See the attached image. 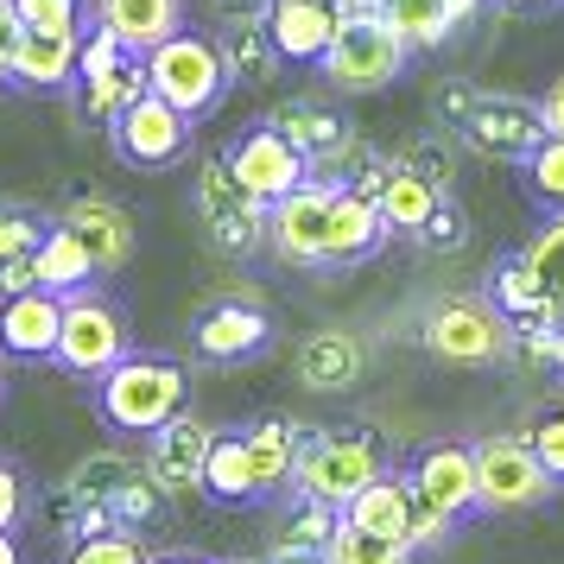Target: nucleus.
I'll list each match as a JSON object with an SVG mask.
<instances>
[{
    "label": "nucleus",
    "instance_id": "obj_30",
    "mask_svg": "<svg viewBox=\"0 0 564 564\" xmlns=\"http://www.w3.org/2000/svg\"><path fill=\"white\" fill-rule=\"evenodd\" d=\"M216 45H223V57H229L235 83H267L285 64V57L273 52V39H267V13H235L229 32H223Z\"/></svg>",
    "mask_w": 564,
    "mask_h": 564
},
{
    "label": "nucleus",
    "instance_id": "obj_42",
    "mask_svg": "<svg viewBox=\"0 0 564 564\" xmlns=\"http://www.w3.org/2000/svg\"><path fill=\"white\" fill-rule=\"evenodd\" d=\"M26 513H32V476L0 451V533H20Z\"/></svg>",
    "mask_w": 564,
    "mask_h": 564
},
{
    "label": "nucleus",
    "instance_id": "obj_51",
    "mask_svg": "<svg viewBox=\"0 0 564 564\" xmlns=\"http://www.w3.org/2000/svg\"><path fill=\"white\" fill-rule=\"evenodd\" d=\"M501 7H508V13H552L558 0H501Z\"/></svg>",
    "mask_w": 564,
    "mask_h": 564
},
{
    "label": "nucleus",
    "instance_id": "obj_47",
    "mask_svg": "<svg viewBox=\"0 0 564 564\" xmlns=\"http://www.w3.org/2000/svg\"><path fill=\"white\" fill-rule=\"evenodd\" d=\"M539 115H545V133H558V140H564V77L545 83V96H539Z\"/></svg>",
    "mask_w": 564,
    "mask_h": 564
},
{
    "label": "nucleus",
    "instance_id": "obj_13",
    "mask_svg": "<svg viewBox=\"0 0 564 564\" xmlns=\"http://www.w3.org/2000/svg\"><path fill=\"white\" fill-rule=\"evenodd\" d=\"M223 159H229L235 178L248 184V191H254L267 209L280 204V197H292L305 178H317V172H311V159L299 153V147H292V140L273 128V121H254L248 133H235Z\"/></svg>",
    "mask_w": 564,
    "mask_h": 564
},
{
    "label": "nucleus",
    "instance_id": "obj_17",
    "mask_svg": "<svg viewBox=\"0 0 564 564\" xmlns=\"http://www.w3.org/2000/svg\"><path fill=\"white\" fill-rule=\"evenodd\" d=\"M191 349L216 368H235V361H254L273 349V317L260 305H209L197 324H191Z\"/></svg>",
    "mask_w": 564,
    "mask_h": 564
},
{
    "label": "nucleus",
    "instance_id": "obj_20",
    "mask_svg": "<svg viewBox=\"0 0 564 564\" xmlns=\"http://www.w3.org/2000/svg\"><path fill=\"white\" fill-rule=\"evenodd\" d=\"M273 128H280L285 140L311 159V172H317V178H324L330 165H343V159H356V133H349V121H343L336 108L285 102V108H273Z\"/></svg>",
    "mask_w": 564,
    "mask_h": 564
},
{
    "label": "nucleus",
    "instance_id": "obj_44",
    "mask_svg": "<svg viewBox=\"0 0 564 564\" xmlns=\"http://www.w3.org/2000/svg\"><path fill=\"white\" fill-rule=\"evenodd\" d=\"M419 241H425V248H463V241H469V223L457 216V204H451V197L432 209V223L419 229Z\"/></svg>",
    "mask_w": 564,
    "mask_h": 564
},
{
    "label": "nucleus",
    "instance_id": "obj_15",
    "mask_svg": "<svg viewBox=\"0 0 564 564\" xmlns=\"http://www.w3.org/2000/svg\"><path fill=\"white\" fill-rule=\"evenodd\" d=\"M412 488L432 501L451 527L469 520V513L482 508V482H476V444H425L419 457H412Z\"/></svg>",
    "mask_w": 564,
    "mask_h": 564
},
{
    "label": "nucleus",
    "instance_id": "obj_2",
    "mask_svg": "<svg viewBox=\"0 0 564 564\" xmlns=\"http://www.w3.org/2000/svg\"><path fill=\"white\" fill-rule=\"evenodd\" d=\"M147 83H153V96H165L172 108H184L191 121H209V115L223 108V96H229L235 77H229L223 45L184 26V32H172L165 45L147 52Z\"/></svg>",
    "mask_w": 564,
    "mask_h": 564
},
{
    "label": "nucleus",
    "instance_id": "obj_54",
    "mask_svg": "<svg viewBox=\"0 0 564 564\" xmlns=\"http://www.w3.org/2000/svg\"><path fill=\"white\" fill-rule=\"evenodd\" d=\"M223 7H229V13H260L267 0H223Z\"/></svg>",
    "mask_w": 564,
    "mask_h": 564
},
{
    "label": "nucleus",
    "instance_id": "obj_36",
    "mask_svg": "<svg viewBox=\"0 0 564 564\" xmlns=\"http://www.w3.org/2000/svg\"><path fill=\"white\" fill-rule=\"evenodd\" d=\"M336 527H343V513L324 508V501H311V495H299L292 501V513L280 520V545H305V552H330Z\"/></svg>",
    "mask_w": 564,
    "mask_h": 564
},
{
    "label": "nucleus",
    "instance_id": "obj_45",
    "mask_svg": "<svg viewBox=\"0 0 564 564\" xmlns=\"http://www.w3.org/2000/svg\"><path fill=\"white\" fill-rule=\"evenodd\" d=\"M20 45H26V20H20V7H13V0H0V83H13Z\"/></svg>",
    "mask_w": 564,
    "mask_h": 564
},
{
    "label": "nucleus",
    "instance_id": "obj_14",
    "mask_svg": "<svg viewBox=\"0 0 564 564\" xmlns=\"http://www.w3.org/2000/svg\"><path fill=\"white\" fill-rule=\"evenodd\" d=\"M216 425L197 419V412H178L172 425H159L147 437V469L153 482L165 488V501H184V495H204V469H209V451H216Z\"/></svg>",
    "mask_w": 564,
    "mask_h": 564
},
{
    "label": "nucleus",
    "instance_id": "obj_43",
    "mask_svg": "<svg viewBox=\"0 0 564 564\" xmlns=\"http://www.w3.org/2000/svg\"><path fill=\"white\" fill-rule=\"evenodd\" d=\"M527 444H533V457L545 463V476H552V482L564 488V406L545 412L533 432H527Z\"/></svg>",
    "mask_w": 564,
    "mask_h": 564
},
{
    "label": "nucleus",
    "instance_id": "obj_38",
    "mask_svg": "<svg viewBox=\"0 0 564 564\" xmlns=\"http://www.w3.org/2000/svg\"><path fill=\"white\" fill-rule=\"evenodd\" d=\"M26 32H89V0H13Z\"/></svg>",
    "mask_w": 564,
    "mask_h": 564
},
{
    "label": "nucleus",
    "instance_id": "obj_28",
    "mask_svg": "<svg viewBox=\"0 0 564 564\" xmlns=\"http://www.w3.org/2000/svg\"><path fill=\"white\" fill-rule=\"evenodd\" d=\"M375 204H381L387 229H393V235H412V241H419V229L432 223V209L444 204V191H437L425 172H412V165H393V172H387V184L375 191Z\"/></svg>",
    "mask_w": 564,
    "mask_h": 564
},
{
    "label": "nucleus",
    "instance_id": "obj_39",
    "mask_svg": "<svg viewBox=\"0 0 564 564\" xmlns=\"http://www.w3.org/2000/svg\"><path fill=\"white\" fill-rule=\"evenodd\" d=\"M64 564H153V552L140 545V533H102V539H83V545H70L64 552Z\"/></svg>",
    "mask_w": 564,
    "mask_h": 564
},
{
    "label": "nucleus",
    "instance_id": "obj_8",
    "mask_svg": "<svg viewBox=\"0 0 564 564\" xmlns=\"http://www.w3.org/2000/svg\"><path fill=\"white\" fill-rule=\"evenodd\" d=\"M57 495H70V501H96V508H115L121 513V527H147L159 508H165V488L153 482V469L147 457H121V451H96V457H83Z\"/></svg>",
    "mask_w": 564,
    "mask_h": 564
},
{
    "label": "nucleus",
    "instance_id": "obj_23",
    "mask_svg": "<svg viewBox=\"0 0 564 564\" xmlns=\"http://www.w3.org/2000/svg\"><path fill=\"white\" fill-rule=\"evenodd\" d=\"M248 457H254V482H260V501H273V495H285L292 488V476H299V457H305L311 432H299L292 419H254L248 425Z\"/></svg>",
    "mask_w": 564,
    "mask_h": 564
},
{
    "label": "nucleus",
    "instance_id": "obj_46",
    "mask_svg": "<svg viewBox=\"0 0 564 564\" xmlns=\"http://www.w3.org/2000/svg\"><path fill=\"white\" fill-rule=\"evenodd\" d=\"M32 285H39V248L0 267V299H20V292H32Z\"/></svg>",
    "mask_w": 564,
    "mask_h": 564
},
{
    "label": "nucleus",
    "instance_id": "obj_53",
    "mask_svg": "<svg viewBox=\"0 0 564 564\" xmlns=\"http://www.w3.org/2000/svg\"><path fill=\"white\" fill-rule=\"evenodd\" d=\"M153 564H216V558H204V552H165V558H153Z\"/></svg>",
    "mask_w": 564,
    "mask_h": 564
},
{
    "label": "nucleus",
    "instance_id": "obj_25",
    "mask_svg": "<svg viewBox=\"0 0 564 564\" xmlns=\"http://www.w3.org/2000/svg\"><path fill=\"white\" fill-rule=\"evenodd\" d=\"M96 20H102L128 52H153L172 32H184V0H96Z\"/></svg>",
    "mask_w": 564,
    "mask_h": 564
},
{
    "label": "nucleus",
    "instance_id": "obj_11",
    "mask_svg": "<svg viewBox=\"0 0 564 564\" xmlns=\"http://www.w3.org/2000/svg\"><path fill=\"white\" fill-rule=\"evenodd\" d=\"M476 482H482V508L488 513H533L552 501V476H545V463L533 457V444L527 437H482L476 444Z\"/></svg>",
    "mask_w": 564,
    "mask_h": 564
},
{
    "label": "nucleus",
    "instance_id": "obj_52",
    "mask_svg": "<svg viewBox=\"0 0 564 564\" xmlns=\"http://www.w3.org/2000/svg\"><path fill=\"white\" fill-rule=\"evenodd\" d=\"M0 564H26V552H20V539L0 533Z\"/></svg>",
    "mask_w": 564,
    "mask_h": 564
},
{
    "label": "nucleus",
    "instance_id": "obj_19",
    "mask_svg": "<svg viewBox=\"0 0 564 564\" xmlns=\"http://www.w3.org/2000/svg\"><path fill=\"white\" fill-rule=\"evenodd\" d=\"M260 13H267V39L285 64H324V52L336 45V26H343L330 0H267Z\"/></svg>",
    "mask_w": 564,
    "mask_h": 564
},
{
    "label": "nucleus",
    "instance_id": "obj_48",
    "mask_svg": "<svg viewBox=\"0 0 564 564\" xmlns=\"http://www.w3.org/2000/svg\"><path fill=\"white\" fill-rule=\"evenodd\" d=\"M267 564H330V552H305V545H280V539H273Z\"/></svg>",
    "mask_w": 564,
    "mask_h": 564
},
{
    "label": "nucleus",
    "instance_id": "obj_3",
    "mask_svg": "<svg viewBox=\"0 0 564 564\" xmlns=\"http://www.w3.org/2000/svg\"><path fill=\"white\" fill-rule=\"evenodd\" d=\"M406 57H412V45L393 32L387 13H343L336 45L324 52L317 70H324L330 89H343V96H375V89L406 77Z\"/></svg>",
    "mask_w": 564,
    "mask_h": 564
},
{
    "label": "nucleus",
    "instance_id": "obj_34",
    "mask_svg": "<svg viewBox=\"0 0 564 564\" xmlns=\"http://www.w3.org/2000/svg\"><path fill=\"white\" fill-rule=\"evenodd\" d=\"M419 552H412L406 539L393 533H368V527H356V520H343L330 539V564H412Z\"/></svg>",
    "mask_w": 564,
    "mask_h": 564
},
{
    "label": "nucleus",
    "instance_id": "obj_56",
    "mask_svg": "<svg viewBox=\"0 0 564 564\" xmlns=\"http://www.w3.org/2000/svg\"><path fill=\"white\" fill-rule=\"evenodd\" d=\"M0 406H7V356H0Z\"/></svg>",
    "mask_w": 564,
    "mask_h": 564
},
{
    "label": "nucleus",
    "instance_id": "obj_21",
    "mask_svg": "<svg viewBox=\"0 0 564 564\" xmlns=\"http://www.w3.org/2000/svg\"><path fill=\"white\" fill-rule=\"evenodd\" d=\"M387 216L381 204L356 191V184H336V204H330V267H361L387 248Z\"/></svg>",
    "mask_w": 564,
    "mask_h": 564
},
{
    "label": "nucleus",
    "instance_id": "obj_55",
    "mask_svg": "<svg viewBox=\"0 0 564 564\" xmlns=\"http://www.w3.org/2000/svg\"><path fill=\"white\" fill-rule=\"evenodd\" d=\"M552 368L564 375V324H558V356H552Z\"/></svg>",
    "mask_w": 564,
    "mask_h": 564
},
{
    "label": "nucleus",
    "instance_id": "obj_49",
    "mask_svg": "<svg viewBox=\"0 0 564 564\" xmlns=\"http://www.w3.org/2000/svg\"><path fill=\"white\" fill-rule=\"evenodd\" d=\"M488 0H444V13H451V26H469L476 13H482Z\"/></svg>",
    "mask_w": 564,
    "mask_h": 564
},
{
    "label": "nucleus",
    "instance_id": "obj_7",
    "mask_svg": "<svg viewBox=\"0 0 564 564\" xmlns=\"http://www.w3.org/2000/svg\"><path fill=\"white\" fill-rule=\"evenodd\" d=\"M425 349H432V361H451V368H495L513 349V330L488 292H463L425 317Z\"/></svg>",
    "mask_w": 564,
    "mask_h": 564
},
{
    "label": "nucleus",
    "instance_id": "obj_35",
    "mask_svg": "<svg viewBox=\"0 0 564 564\" xmlns=\"http://www.w3.org/2000/svg\"><path fill=\"white\" fill-rule=\"evenodd\" d=\"M45 229H52V209L20 204V197H0V267L32 254V248L45 241Z\"/></svg>",
    "mask_w": 564,
    "mask_h": 564
},
{
    "label": "nucleus",
    "instance_id": "obj_37",
    "mask_svg": "<svg viewBox=\"0 0 564 564\" xmlns=\"http://www.w3.org/2000/svg\"><path fill=\"white\" fill-rule=\"evenodd\" d=\"M520 178H527V197H533V204H545V209H558L564 216V140L558 133L539 140L533 159L520 165Z\"/></svg>",
    "mask_w": 564,
    "mask_h": 564
},
{
    "label": "nucleus",
    "instance_id": "obj_22",
    "mask_svg": "<svg viewBox=\"0 0 564 564\" xmlns=\"http://www.w3.org/2000/svg\"><path fill=\"white\" fill-rule=\"evenodd\" d=\"M77 57H83V32H26L20 64H13V89H26V96H64V89L83 83Z\"/></svg>",
    "mask_w": 564,
    "mask_h": 564
},
{
    "label": "nucleus",
    "instance_id": "obj_33",
    "mask_svg": "<svg viewBox=\"0 0 564 564\" xmlns=\"http://www.w3.org/2000/svg\"><path fill=\"white\" fill-rule=\"evenodd\" d=\"M387 20H393V32L406 39L412 52H437L444 39H451V13H444V0H387L381 7Z\"/></svg>",
    "mask_w": 564,
    "mask_h": 564
},
{
    "label": "nucleus",
    "instance_id": "obj_31",
    "mask_svg": "<svg viewBox=\"0 0 564 564\" xmlns=\"http://www.w3.org/2000/svg\"><path fill=\"white\" fill-rule=\"evenodd\" d=\"M406 508H412V476H381V482H368L356 501L343 508V520H356L368 533L406 539Z\"/></svg>",
    "mask_w": 564,
    "mask_h": 564
},
{
    "label": "nucleus",
    "instance_id": "obj_41",
    "mask_svg": "<svg viewBox=\"0 0 564 564\" xmlns=\"http://www.w3.org/2000/svg\"><path fill=\"white\" fill-rule=\"evenodd\" d=\"M128 57H140V52H128L115 32L102 26V20H89V32H83V57H77V70H83V83H96V77H108V70H121ZM77 83V89H83Z\"/></svg>",
    "mask_w": 564,
    "mask_h": 564
},
{
    "label": "nucleus",
    "instance_id": "obj_9",
    "mask_svg": "<svg viewBox=\"0 0 564 564\" xmlns=\"http://www.w3.org/2000/svg\"><path fill=\"white\" fill-rule=\"evenodd\" d=\"M197 223H204V235L223 254H254V248H267V204L235 178V165L223 153L204 159V172H197Z\"/></svg>",
    "mask_w": 564,
    "mask_h": 564
},
{
    "label": "nucleus",
    "instance_id": "obj_16",
    "mask_svg": "<svg viewBox=\"0 0 564 564\" xmlns=\"http://www.w3.org/2000/svg\"><path fill=\"white\" fill-rule=\"evenodd\" d=\"M57 223L96 254L102 280L108 273H121V267L133 260V241H140V235H133V216H128V204H115V197H102V191H77L70 204L57 209Z\"/></svg>",
    "mask_w": 564,
    "mask_h": 564
},
{
    "label": "nucleus",
    "instance_id": "obj_32",
    "mask_svg": "<svg viewBox=\"0 0 564 564\" xmlns=\"http://www.w3.org/2000/svg\"><path fill=\"white\" fill-rule=\"evenodd\" d=\"M147 89H153V83H147V57H128L121 70H108V77L83 83V108H89V121L115 128V115H121V108H133Z\"/></svg>",
    "mask_w": 564,
    "mask_h": 564
},
{
    "label": "nucleus",
    "instance_id": "obj_27",
    "mask_svg": "<svg viewBox=\"0 0 564 564\" xmlns=\"http://www.w3.org/2000/svg\"><path fill=\"white\" fill-rule=\"evenodd\" d=\"M96 280H102L96 254H89L77 235L57 223V209H52V229H45V241H39V285L57 292V299H70V292H89Z\"/></svg>",
    "mask_w": 564,
    "mask_h": 564
},
{
    "label": "nucleus",
    "instance_id": "obj_57",
    "mask_svg": "<svg viewBox=\"0 0 564 564\" xmlns=\"http://www.w3.org/2000/svg\"><path fill=\"white\" fill-rule=\"evenodd\" d=\"M223 564H267V558H223Z\"/></svg>",
    "mask_w": 564,
    "mask_h": 564
},
{
    "label": "nucleus",
    "instance_id": "obj_24",
    "mask_svg": "<svg viewBox=\"0 0 564 564\" xmlns=\"http://www.w3.org/2000/svg\"><path fill=\"white\" fill-rule=\"evenodd\" d=\"M361 368H368V356H361V343L349 330L305 336V343H299V361H292L299 387H311V393H349V387L361 381Z\"/></svg>",
    "mask_w": 564,
    "mask_h": 564
},
{
    "label": "nucleus",
    "instance_id": "obj_6",
    "mask_svg": "<svg viewBox=\"0 0 564 564\" xmlns=\"http://www.w3.org/2000/svg\"><path fill=\"white\" fill-rule=\"evenodd\" d=\"M451 115H457V140L482 159H508L527 165L533 147L545 140V115L527 96H482V89H451Z\"/></svg>",
    "mask_w": 564,
    "mask_h": 564
},
{
    "label": "nucleus",
    "instance_id": "obj_29",
    "mask_svg": "<svg viewBox=\"0 0 564 564\" xmlns=\"http://www.w3.org/2000/svg\"><path fill=\"white\" fill-rule=\"evenodd\" d=\"M204 501H216V508H248V501H260L254 457H248V437H241V432L216 437L209 469H204Z\"/></svg>",
    "mask_w": 564,
    "mask_h": 564
},
{
    "label": "nucleus",
    "instance_id": "obj_1",
    "mask_svg": "<svg viewBox=\"0 0 564 564\" xmlns=\"http://www.w3.org/2000/svg\"><path fill=\"white\" fill-rule=\"evenodd\" d=\"M191 406V368L165 349H128V356L96 381V412L108 432L121 437H153Z\"/></svg>",
    "mask_w": 564,
    "mask_h": 564
},
{
    "label": "nucleus",
    "instance_id": "obj_18",
    "mask_svg": "<svg viewBox=\"0 0 564 564\" xmlns=\"http://www.w3.org/2000/svg\"><path fill=\"white\" fill-rule=\"evenodd\" d=\"M64 330V299L32 285L20 299H0V356L7 361H52Z\"/></svg>",
    "mask_w": 564,
    "mask_h": 564
},
{
    "label": "nucleus",
    "instance_id": "obj_4",
    "mask_svg": "<svg viewBox=\"0 0 564 564\" xmlns=\"http://www.w3.org/2000/svg\"><path fill=\"white\" fill-rule=\"evenodd\" d=\"M133 349L128 336V311L121 299H108L102 285H89V292H70L64 299V330H57V356L52 368H64L70 381H102L115 361Z\"/></svg>",
    "mask_w": 564,
    "mask_h": 564
},
{
    "label": "nucleus",
    "instance_id": "obj_10",
    "mask_svg": "<svg viewBox=\"0 0 564 564\" xmlns=\"http://www.w3.org/2000/svg\"><path fill=\"white\" fill-rule=\"evenodd\" d=\"M191 115L184 108H172L165 96H140L133 108H121L115 115V128H108V147H115V159L121 165H133V172H172L184 153H191Z\"/></svg>",
    "mask_w": 564,
    "mask_h": 564
},
{
    "label": "nucleus",
    "instance_id": "obj_50",
    "mask_svg": "<svg viewBox=\"0 0 564 564\" xmlns=\"http://www.w3.org/2000/svg\"><path fill=\"white\" fill-rule=\"evenodd\" d=\"M336 13H381L387 0H330Z\"/></svg>",
    "mask_w": 564,
    "mask_h": 564
},
{
    "label": "nucleus",
    "instance_id": "obj_12",
    "mask_svg": "<svg viewBox=\"0 0 564 564\" xmlns=\"http://www.w3.org/2000/svg\"><path fill=\"white\" fill-rule=\"evenodd\" d=\"M330 204L336 178H305L292 197L267 209V248L285 267H330Z\"/></svg>",
    "mask_w": 564,
    "mask_h": 564
},
{
    "label": "nucleus",
    "instance_id": "obj_26",
    "mask_svg": "<svg viewBox=\"0 0 564 564\" xmlns=\"http://www.w3.org/2000/svg\"><path fill=\"white\" fill-rule=\"evenodd\" d=\"M482 292L495 299V311L508 317V324H527V317H552L558 324V305H552V292H545V280H539L533 254H508L488 267Z\"/></svg>",
    "mask_w": 564,
    "mask_h": 564
},
{
    "label": "nucleus",
    "instance_id": "obj_40",
    "mask_svg": "<svg viewBox=\"0 0 564 564\" xmlns=\"http://www.w3.org/2000/svg\"><path fill=\"white\" fill-rule=\"evenodd\" d=\"M533 267H539V280H545V292H552V305H558V324H564V216H552L545 229L533 235Z\"/></svg>",
    "mask_w": 564,
    "mask_h": 564
},
{
    "label": "nucleus",
    "instance_id": "obj_5",
    "mask_svg": "<svg viewBox=\"0 0 564 564\" xmlns=\"http://www.w3.org/2000/svg\"><path fill=\"white\" fill-rule=\"evenodd\" d=\"M387 476V451L375 432H317L305 444V457H299V476H292V495H311V501H324V508H349L368 482H381Z\"/></svg>",
    "mask_w": 564,
    "mask_h": 564
}]
</instances>
